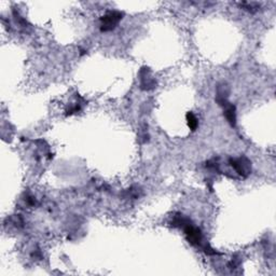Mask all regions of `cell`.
I'll return each instance as SVG.
<instances>
[{
    "mask_svg": "<svg viewBox=\"0 0 276 276\" xmlns=\"http://www.w3.org/2000/svg\"><path fill=\"white\" fill-rule=\"evenodd\" d=\"M122 13L118 11H113V12H108L106 15L102 16V32H109L113 31L116 26L119 24V22L122 19Z\"/></svg>",
    "mask_w": 276,
    "mask_h": 276,
    "instance_id": "obj_1",
    "label": "cell"
},
{
    "mask_svg": "<svg viewBox=\"0 0 276 276\" xmlns=\"http://www.w3.org/2000/svg\"><path fill=\"white\" fill-rule=\"evenodd\" d=\"M186 118H187L188 126L190 127V130L191 131H196L197 128V125H198V122H197V117L193 115L192 113H188L187 116H186Z\"/></svg>",
    "mask_w": 276,
    "mask_h": 276,
    "instance_id": "obj_5",
    "label": "cell"
},
{
    "mask_svg": "<svg viewBox=\"0 0 276 276\" xmlns=\"http://www.w3.org/2000/svg\"><path fill=\"white\" fill-rule=\"evenodd\" d=\"M183 228L185 230L187 239L189 240V243L195 246H199V247H202L203 237H202L201 230L196 227H193L190 221H188Z\"/></svg>",
    "mask_w": 276,
    "mask_h": 276,
    "instance_id": "obj_2",
    "label": "cell"
},
{
    "mask_svg": "<svg viewBox=\"0 0 276 276\" xmlns=\"http://www.w3.org/2000/svg\"><path fill=\"white\" fill-rule=\"evenodd\" d=\"M217 102H218L219 105L225 108V116H226V119L228 120V122L230 123L232 126H236V124H237L236 107H234V106L231 105L230 103H228L227 99H218Z\"/></svg>",
    "mask_w": 276,
    "mask_h": 276,
    "instance_id": "obj_4",
    "label": "cell"
},
{
    "mask_svg": "<svg viewBox=\"0 0 276 276\" xmlns=\"http://www.w3.org/2000/svg\"><path fill=\"white\" fill-rule=\"evenodd\" d=\"M229 162H230L231 166L236 169L237 173L242 176V177H247L251 172V165L247 158L243 157L239 158H230Z\"/></svg>",
    "mask_w": 276,
    "mask_h": 276,
    "instance_id": "obj_3",
    "label": "cell"
}]
</instances>
